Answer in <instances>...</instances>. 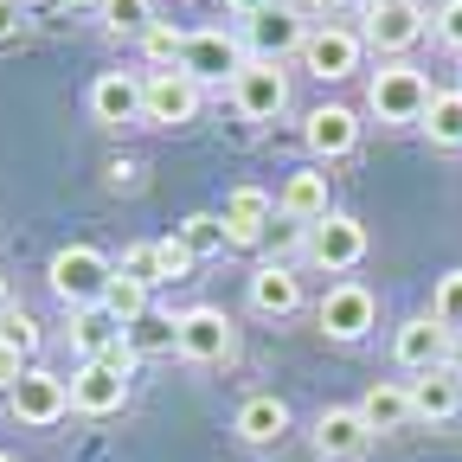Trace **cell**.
I'll return each instance as SVG.
<instances>
[{"label":"cell","instance_id":"obj_3","mask_svg":"<svg viewBox=\"0 0 462 462\" xmlns=\"http://www.w3.org/2000/svg\"><path fill=\"white\" fill-rule=\"evenodd\" d=\"M251 65V45H245V32H225V26H206V32H187V51H180V71L206 90V84H218V90H231L238 84V71Z\"/></svg>","mask_w":462,"mask_h":462},{"label":"cell","instance_id":"obj_13","mask_svg":"<svg viewBox=\"0 0 462 462\" xmlns=\"http://www.w3.org/2000/svg\"><path fill=\"white\" fill-rule=\"evenodd\" d=\"M231 109H238L245 123H276V116L289 109V71L251 58V65L238 71V84H231Z\"/></svg>","mask_w":462,"mask_h":462},{"label":"cell","instance_id":"obj_19","mask_svg":"<svg viewBox=\"0 0 462 462\" xmlns=\"http://www.w3.org/2000/svg\"><path fill=\"white\" fill-rule=\"evenodd\" d=\"M276 212L289 218V225H321L328 212H334V199H328V167H296L289 180L276 187Z\"/></svg>","mask_w":462,"mask_h":462},{"label":"cell","instance_id":"obj_2","mask_svg":"<svg viewBox=\"0 0 462 462\" xmlns=\"http://www.w3.org/2000/svg\"><path fill=\"white\" fill-rule=\"evenodd\" d=\"M430 78L418 71V65H404V58H385V65L366 78V109L379 116L385 129H411V123H424V109H430Z\"/></svg>","mask_w":462,"mask_h":462},{"label":"cell","instance_id":"obj_5","mask_svg":"<svg viewBox=\"0 0 462 462\" xmlns=\"http://www.w3.org/2000/svg\"><path fill=\"white\" fill-rule=\"evenodd\" d=\"M231 354H238V328H231L225 309H212V302L180 309V360H193V366H231Z\"/></svg>","mask_w":462,"mask_h":462},{"label":"cell","instance_id":"obj_26","mask_svg":"<svg viewBox=\"0 0 462 462\" xmlns=\"http://www.w3.org/2000/svg\"><path fill=\"white\" fill-rule=\"evenodd\" d=\"M148 289H154L148 276H129V270H116V282H109V296H103V309H109L116 321H123V328H135V321H142V315L154 309V302H148Z\"/></svg>","mask_w":462,"mask_h":462},{"label":"cell","instance_id":"obj_27","mask_svg":"<svg viewBox=\"0 0 462 462\" xmlns=\"http://www.w3.org/2000/svg\"><path fill=\"white\" fill-rule=\"evenodd\" d=\"M193 251H187V238L180 231H167V238H154L148 245V282H180V276H193Z\"/></svg>","mask_w":462,"mask_h":462},{"label":"cell","instance_id":"obj_7","mask_svg":"<svg viewBox=\"0 0 462 462\" xmlns=\"http://www.w3.org/2000/svg\"><path fill=\"white\" fill-rule=\"evenodd\" d=\"M366 225L354 218V212H328L321 225H309V238H302V251H309V263L315 270H328V276H340V270H354L360 257H366Z\"/></svg>","mask_w":462,"mask_h":462},{"label":"cell","instance_id":"obj_9","mask_svg":"<svg viewBox=\"0 0 462 462\" xmlns=\"http://www.w3.org/2000/svg\"><path fill=\"white\" fill-rule=\"evenodd\" d=\"M392 360L404 373H437V366L456 360V334L437 315H411V321H398V334H392Z\"/></svg>","mask_w":462,"mask_h":462},{"label":"cell","instance_id":"obj_21","mask_svg":"<svg viewBox=\"0 0 462 462\" xmlns=\"http://www.w3.org/2000/svg\"><path fill=\"white\" fill-rule=\"evenodd\" d=\"M231 430H238V443H251V449H270V443H282V430H289V404H282L276 392H251V398L238 404V418H231Z\"/></svg>","mask_w":462,"mask_h":462},{"label":"cell","instance_id":"obj_35","mask_svg":"<svg viewBox=\"0 0 462 462\" xmlns=\"http://www.w3.org/2000/svg\"><path fill=\"white\" fill-rule=\"evenodd\" d=\"M20 32H26V7H20V0H0V45L20 39Z\"/></svg>","mask_w":462,"mask_h":462},{"label":"cell","instance_id":"obj_41","mask_svg":"<svg viewBox=\"0 0 462 462\" xmlns=\"http://www.w3.org/2000/svg\"><path fill=\"white\" fill-rule=\"evenodd\" d=\"M20 7H26V0H20Z\"/></svg>","mask_w":462,"mask_h":462},{"label":"cell","instance_id":"obj_23","mask_svg":"<svg viewBox=\"0 0 462 462\" xmlns=\"http://www.w3.org/2000/svg\"><path fill=\"white\" fill-rule=\"evenodd\" d=\"M360 418H366V430L373 437H385V430H404L418 418V404H411V385H398V379H379L366 398H360Z\"/></svg>","mask_w":462,"mask_h":462},{"label":"cell","instance_id":"obj_16","mask_svg":"<svg viewBox=\"0 0 462 462\" xmlns=\"http://www.w3.org/2000/svg\"><path fill=\"white\" fill-rule=\"evenodd\" d=\"M302 148L315 154V167L346 161V154L360 148V116L346 109V103H315V109L302 116Z\"/></svg>","mask_w":462,"mask_h":462},{"label":"cell","instance_id":"obj_39","mask_svg":"<svg viewBox=\"0 0 462 462\" xmlns=\"http://www.w3.org/2000/svg\"><path fill=\"white\" fill-rule=\"evenodd\" d=\"M58 7H103V0H58Z\"/></svg>","mask_w":462,"mask_h":462},{"label":"cell","instance_id":"obj_6","mask_svg":"<svg viewBox=\"0 0 462 462\" xmlns=\"http://www.w3.org/2000/svg\"><path fill=\"white\" fill-rule=\"evenodd\" d=\"M315 321H321V334H328V340L354 346V340H366V334H373L379 302H373V289H366V282H328V296L315 302Z\"/></svg>","mask_w":462,"mask_h":462},{"label":"cell","instance_id":"obj_38","mask_svg":"<svg viewBox=\"0 0 462 462\" xmlns=\"http://www.w3.org/2000/svg\"><path fill=\"white\" fill-rule=\"evenodd\" d=\"M14 315V289H7V276H0V321Z\"/></svg>","mask_w":462,"mask_h":462},{"label":"cell","instance_id":"obj_10","mask_svg":"<svg viewBox=\"0 0 462 462\" xmlns=\"http://www.w3.org/2000/svg\"><path fill=\"white\" fill-rule=\"evenodd\" d=\"M309 32H315V26H309L302 7H270V14H257V20H245V45H251V58H263V65L302 58Z\"/></svg>","mask_w":462,"mask_h":462},{"label":"cell","instance_id":"obj_33","mask_svg":"<svg viewBox=\"0 0 462 462\" xmlns=\"http://www.w3.org/2000/svg\"><path fill=\"white\" fill-rule=\"evenodd\" d=\"M430 26H437V39H443V45H449V51L462 58V0H443Z\"/></svg>","mask_w":462,"mask_h":462},{"label":"cell","instance_id":"obj_34","mask_svg":"<svg viewBox=\"0 0 462 462\" xmlns=\"http://www.w3.org/2000/svg\"><path fill=\"white\" fill-rule=\"evenodd\" d=\"M26 366H32V360H26V354H14V346H7V340H0V385H7V392H14V385L26 379Z\"/></svg>","mask_w":462,"mask_h":462},{"label":"cell","instance_id":"obj_25","mask_svg":"<svg viewBox=\"0 0 462 462\" xmlns=\"http://www.w3.org/2000/svg\"><path fill=\"white\" fill-rule=\"evenodd\" d=\"M418 129L430 135V148H449V154H456V148H462V90H437Z\"/></svg>","mask_w":462,"mask_h":462},{"label":"cell","instance_id":"obj_40","mask_svg":"<svg viewBox=\"0 0 462 462\" xmlns=\"http://www.w3.org/2000/svg\"><path fill=\"white\" fill-rule=\"evenodd\" d=\"M0 462H20V456H7V449H0Z\"/></svg>","mask_w":462,"mask_h":462},{"label":"cell","instance_id":"obj_11","mask_svg":"<svg viewBox=\"0 0 462 462\" xmlns=\"http://www.w3.org/2000/svg\"><path fill=\"white\" fill-rule=\"evenodd\" d=\"M7 411H14L20 424H32V430L58 424V418L71 411V379H58L51 366H26V379L7 392Z\"/></svg>","mask_w":462,"mask_h":462},{"label":"cell","instance_id":"obj_36","mask_svg":"<svg viewBox=\"0 0 462 462\" xmlns=\"http://www.w3.org/2000/svg\"><path fill=\"white\" fill-rule=\"evenodd\" d=\"M270 7H282V0H225V14H238V20H257Z\"/></svg>","mask_w":462,"mask_h":462},{"label":"cell","instance_id":"obj_30","mask_svg":"<svg viewBox=\"0 0 462 462\" xmlns=\"http://www.w3.org/2000/svg\"><path fill=\"white\" fill-rule=\"evenodd\" d=\"M173 231L187 238V251H193V257H212V251H225V218H218V212H187V218L173 225Z\"/></svg>","mask_w":462,"mask_h":462},{"label":"cell","instance_id":"obj_8","mask_svg":"<svg viewBox=\"0 0 462 462\" xmlns=\"http://www.w3.org/2000/svg\"><path fill=\"white\" fill-rule=\"evenodd\" d=\"M360 58H366V39L354 26H340V20H321L302 45V71L321 78V84H340V78H354L360 71Z\"/></svg>","mask_w":462,"mask_h":462},{"label":"cell","instance_id":"obj_12","mask_svg":"<svg viewBox=\"0 0 462 462\" xmlns=\"http://www.w3.org/2000/svg\"><path fill=\"white\" fill-rule=\"evenodd\" d=\"M129 404V366L116 360H84L71 373V411L78 418H116Z\"/></svg>","mask_w":462,"mask_h":462},{"label":"cell","instance_id":"obj_37","mask_svg":"<svg viewBox=\"0 0 462 462\" xmlns=\"http://www.w3.org/2000/svg\"><path fill=\"white\" fill-rule=\"evenodd\" d=\"M346 7H354V0H302V14H328V20L346 14Z\"/></svg>","mask_w":462,"mask_h":462},{"label":"cell","instance_id":"obj_32","mask_svg":"<svg viewBox=\"0 0 462 462\" xmlns=\"http://www.w3.org/2000/svg\"><path fill=\"white\" fill-rule=\"evenodd\" d=\"M0 340H7V346H14V354H26V360L39 354V346H45V334H39V321H32V315H20V309H14L7 321H0Z\"/></svg>","mask_w":462,"mask_h":462},{"label":"cell","instance_id":"obj_24","mask_svg":"<svg viewBox=\"0 0 462 462\" xmlns=\"http://www.w3.org/2000/svg\"><path fill=\"white\" fill-rule=\"evenodd\" d=\"M129 346L142 360H154V354H180V315L173 309H148L135 328H129Z\"/></svg>","mask_w":462,"mask_h":462},{"label":"cell","instance_id":"obj_14","mask_svg":"<svg viewBox=\"0 0 462 462\" xmlns=\"http://www.w3.org/2000/svg\"><path fill=\"white\" fill-rule=\"evenodd\" d=\"M90 116L103 129H135V123H148V78H135V71H103L97 84H90Z\"/></svg>","mask_w":462,"mask_h":462},{"label":"cell","instance_id":"obj_17","mask_svg":"<svg viewBox=\"0 0 462 462\" xmlns=\"http://www.w3.org/2000/svg\"><path fill=\"white\" fill-rule=\"evenodd\" d=\"M206 90L187 71H148V129H187L199 123Z\"/></svg>","mask_w":462,"mask_h":462},{"label":"cell","instance_id":"obj_29","mask_svg":"<svg viewBox=\"0 0 462 462\" xmlns=\"http://www.w3.org/2000/svg\"><path fill=\"white\" fill-rule=\"evenodd\" d=\"M180 51H187V32L173 26V20H154V26H148V39H142L148 71H180Z\"/></svg>","mask_w":462,"mask_h":462},{"label":"cell","instance_id":"obj_4","mask_svg":"<svg viewBox=\"0 0 462 462\" xmlns=\"http://www.w3.org/2000/svg\"><path fill=\"white\" fill-rule=\"evenodd\" d=\"M424 26H430V14L418 7V0H366L360 39H366V51H379V58H404V51L424 39Z\"/></svg>","mask_w":462,"mask_h":462},{"label":"cell","instance_id":"obj_15","mask_svg":"<svg viewBox=\"0 0 462 462\" xmlns=\"http://www.w3.org/2000/svg\"><path fill=\"white\" fill-rule=\"evenodd\" d=\"M225 245L231 251H257L263 238H270V225H276V193H263V187H231L225 193Z\"/></svg>","mask_w":462,"mask_h":462},{"label":"cell","instance_id":"obj_18","mask_svg":"<svg viewBox=\"0 0 462 462\" xmlns=\"http://www.w3.org/2000/svg\"><path fill=\"white\" fill-rule=\"evenodd\" d=\"M309 443H315L321 462H360L366 443H373V430L360 418V404H328V411L315 418V430H309Z\"/></svg>","mask_w":462,"mask_h":462},{"label":"cell","instance_id":"obj_1","mask_svg":"<svg viewBox=\"0 0 462 462\" xmlns=\"http://www.w3.org/2000/svg\"><path fill=\"white\" fill-rule=\"evenodd\" d=\"M45 282H51V296L65 302L71 315H84V309H103L109 282H116V263H109L97 245H65V251H51Z\"/></svg>","mask_w":462,"mask_h":462},{"label":"cell","instance_id":"obj_20","mask_svg":"<svg viewBox=\"0 0 462 462\" xmlns=\"http://www.w3.org/2000/svg\"><path fill=\"white\" fill-rule=\"evenodd\" d=\"M251 309L270 315V321H289L302 309V276L289 270V263H257L251 270Z\"/></svg>","mask_w":462,"mask_h":462},{"label":"cell","instance_id":"obj_31","mask_svg":"<svg viewBox=\"0 0 462 462\" xmlns=\"http://www.w3.org/2000/svg\"><path fill=\"white\" fill-rule=\"evenodd\" d=\"M430 315H437L449 334H462V270H443V276H437V289H430Z\"/></svg>","mask_w":462,"mask_h":462},{"label":"cell","instance_id":"obj_22","mask_svg":"<svg viewBox=\"0 0 462 462\" xmlns=\"http://www.w3.org/2000/svg\"><path fill=\"white\" fill-rule=\"evenodd\" d=\"M411 404H418V418L424 424H449L462 411V366H437V373H418L411 379Z\"/></svg>","mask_w":462,"mask_h":462},{"label":"cell","instance_id":"obj_28","mask_svg":"<svg viewBox=\"0 0 462 462\" xmlns=\"http://www.w3.org/2000/svg\"><path fill=\"white\" fill-rule=\"evenodd\" d=\"M148 26H154V0H103V32L109 39H148Z\"/></svg>","mask_w":462,"mask_h":462}]
</instances>
